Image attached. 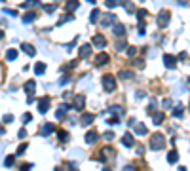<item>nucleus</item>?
I'll use <instances>...</instances> for the list:
<instances>
[{"label": "nucleus", "instance_id": "42", "mask_svg": "<svg viewBox=\"0 0 190 171\" xmlns=\"http://www.w3.org/2000/svg\"><path fill=\"white\" fill-rule=\"evenodd\" d=\"M103 137L107 139V141H112V139H114V133H112V131H107V133L103 135Z\"/></svg>", "mask_w": 190, "mask_h": 171}, {"label": "nucleus", "instance_id": "24", "mask_svg": "<svg viewBox=\"0 0 190 171\" xmlns=\"http://www.w3.org/2000/svg\"><path fill=\"white\" fill-rule=\"evenodd\" d=\"M179 160V154H177V150H171L169 154H167V163H175Z\"/></svg>", "mask_w": 190, "mask_h": 171}, {"label": "nucleus", "instance_id": "34", "mask_svg": "<svg viewBox=\"0 0 190 171\" xmlns=\"http://www.w3.org/2000/svg\"><path fill=\"white\" fill-rule=\"evenodd\" d=\"M173 116H177V118H181L182 116V106H177V109H173Z\"/></svg>", "mask_w": 190, "mask_h": 171}, {"label": "nucleus", "instance_id": "46", "mask_svg": "<svg viewBox=\"0 0 190 171\" xmlns=\"http://www.w3.org/2000/svg\"><path fill=\"white\" fill-rule=\"evenodd\" d=\"M68 80H70V78H68V76H63V78H61V82H59V84H61V86H65V84H67Z\"/></svg>", "mask_w": 190, "mask_h": 171}, {"label": "nucleus", "instance_id": "38", "mask_svg": "<svg viewBox=\"0 0 190 171\" xmlns=\"http://www.w3.org/2000/svg\"><path fill=\"white\" fill-rule=\"evenodd\" d=\"M31 120H32V116H31L29 112H27V114H23V118H21V122H23V124H29Z\"/></svg>", "mask_w": 190, "mask_h": 171}, {"label": "nucleus", "instance_id": "25", "mask_svg": "<svg viewBox=\"0 0 190 171\" xmlns=\"http://www.w3.org/2000/svg\"><path fill=\"white\" fill-rule=\"evenodd\" d=\"M44 70H46V65H44V63H36V65H34V72H36L38 76L44 74Z\"/></svg>", "mask_w": 190, "mask_h": 171}, {"label": "nucleus", "instance_id": "55", "mask_svg": "<svg viewBox=\"0 0 190 171\" xmlns=\"http://www.w3.org/2000/svg\"><path fill=\"white\" fill-rule=\"evenodd\" d=\"M188 82H190V78H188Z\"/></svg>", "mask_w": 190, "mask_h": 171}, {"label": "nucleus", "instance_id": "2", "mask_svg": "<svg viewBox=\"0 0 190 171\" xmlns=\"http://www.w3.org/2000/svg\"><path fill=\"white\" fill-rule=\"evenodd\" d=\"M103 88H105V91H114L116 80H114V76H112V74H105L103 76Z\"/></svg>", "mask_w": 190, "mask_h": 171}, {"label": "nucleus", "instance_id": "12", "mask_svg": "<svg viewBox=\"0 0 190 171\" xmlns=\"http://www.w3.org/2000/svg\"><path fill=\"white\" fill-rule=\"evenodd\" d=\"M84 105H86V97H84V95H76L74 97V109L76 110H82Z\"/></svg>", "mask_w": 190, "mask_h": 171}, {"label": "nucleus", "instance_id": "44", "mask_svg": "<svg viewBox=\"0 0 190 171\" xmlns=\"http://www.w3.org/2000/svg\"><path fill=\"white\" fill-rule=\"evenodd\" d=\"M125 52H128V55H129V57H133V55H135V52H137V49H135V48H131V46H129L128 49H125Z\"/></svg>", "mask_w": 190, "mask_h": 171}, {"label": "nucleus", "instance_id": "19", "mask_svg": "<svg viewBox=\"0 0 190 171\" xmlns=\"http://www.w3.org/2000/svg\"><path fill=\"white\" fill-rule=\"evenodd\" d=\"M53 124H50V122H48V124H44V126H42V129H40V135H50L52 131H53Z\"/></svg>", "mask_w": 190, "mask_h": 171}, {"label": "nucleus", "instance_id": "20", "mask_svg": "<svg viewBox=\"0 0 190 171\" xmlns=\"http://www.w3.org/2000/svg\"><path fill=\"white\" fill-rule=\"evenodd\" d=\"M34 19H36V12H27L23 15V23H32Z\"/></svg>", "mask_w": 190, "mask_h": 171}, {"label": "nucleus", "instance_id": "35", "mask_svg": "<svg viewBox=\"0 0 190 171\" xmlns=\"http://www.w3.org/2000/svg\"><path fill=\"white\" fill-rule=\"evenodd\" d=\"M44 12H46V13H53V12H55V6H53V4H46V6H44Z\"/></svg>", "mask_w": 190, "mask_h": 171}, {"label": "nucleus", "instance_id": "22", "mask_svg": "<svg viewBox=\"0 0 190 171\" xmlns=\"http://www.w3.org/2000/svg\"><path fill=\"white\" fill-rule=\"evenodd\" d=\"M118 76H120L122 80H131V78H133V72H131V70H120V72H118Z\"/></svg>", "mask_w": 190, "mask_h": 171}, {"label": "nucleus", "instance_id": "53", "mask_svg": "<svg viewBox=\"0 0 190 171\" xmlns=\"http://www.w3.org/2000/svg\"><path fill=\"white\" fill-rule=\"evenodd\" d=\"M103 171H110V169H103Z\"/></svg>", "mask_w": 190, "mask_h": 171}, {"label": "nucleus", "instance_id": "27", "mask_svg": "<svg viewBox=\"0 0 190 171\" xmlns=\"http://www.w3.org/2000/svg\"><path fill=\"white\" fill-rule=\"evenodd\" d=\"M70 21H74V15H72V13H68V15L61 17V19L57 21V25H65V23H70Z\"/></svg>", "mask_w": 190, "mask_h": 171}, {"label": "nucleus", "instance_id": "1", "mask_svg": "<svg viewBox=\"0 0 190 171\" xmlns=\"http://www.w3.org/2000/svg\"><path fill=\"white\" fill-rule=\"evenodd\" d=\"M165 146V137L162 133H154L150 137V148L152 150H162Z\"/></svg>", "mask_w": 190, "mask_h": 171}, {"label": "nucleus", "instance_id": "37", "mask_svg": "<svg viewBox=\"0 0 190 171\" xmlns=\"http://www.w3.org/2000/svg\"><path fill=\"white\" fill-rule=\"evenodd\" d=\"M59 139L65 142V141H68L70 137H68V133H67V131H63V129H61V131H59Z\"/></svg>", "mask_w": 190, "mask_h": 171}, {"label": "nucleus", "instance_id": "47", "mask_svg": "<svg viewBox=\"0 0 190 171\" xmlns=\"http://www.w3.org/2000/svg\"><path fill=\"white\" fill-rule=\"evenodd\" d=\"M108 124H110V126H114V124H118V116H114V118H110V120H108Z\"/></svg>", "mask_w": 190, "mask_h": 171}, {"label": "nucleus", "instance_id": "10", "mask_svg": "<svg viewBox=\"0 0 190 171\" xmlns=\"http://www.w3.org/2000/svg\"><path fill=\"white\" fill-rule=\"evenodd\" d=\"M108 61H110V57H108L107 53H105V52H103V53H99V55L95 57V63H97V67H101V65H107Z\"/></svg>", "mask_w": 190, "mask_h": 171}, {"label": "nucleus", "instance_id": "9", "mask_svg": "<svg viewBox=\"0 0 190 171\" xmlns=\"http://www.w3.org/2000/svg\"><path fill=\"white\" fill-rule=\"evenodd\" d=\"M97 139H99V133H97L95 129H91V131L86 133V142H88V145H93Z\"/></svg>", "mask_w": 190, "mask_h": 171}, {"label": "nucleus", "instance_id": "11", "mask_svg": "<svg viewBox=\"0 0 190 171\" xmlns=\"http://www.w3.org/2000/svg\"><path fill=\"white\" fill-rule=\"evenodd\" d=\"M21 52H25L27 55H34L36 53V49H34V46H31V44H27V42H21Z\"/></svg>", "mask_w": 190, "mask_h": 171}, {"label": "nucleus", "instance_id": "15", "mask_svg": "<svg viewBox=\"0 0 190 171\" xmlns=\"http://www.w3.org/2000/svg\"><path fill=\"white\" fill-rule=\"evenodd\" d=\"M78 6H80V2H78V0H68V2L65 4V10L72 13L74 10H78Z\"/></svg>", "mask_w": 190, "mask_h": 171}, {"label": "nucleus", "instance_id": "3", "mask_svg": "<svg viewBox=\"0 0 190 171\" xmlns=\"http://www.w3.org/2000/svg\"><path fill=\"white\" fill-rule=\"evenodd\" d=\"M169 19H171V13L167 10H162L158 13V25L160 27H167V25H169Z\"/></svg>", "mask_w": 190, "mask_h": 171}, {"label": "nucleus", "instance_id": "52", "mask_svg": "<svg viewBox=\"0 0 190 171\" xmlns=\"http://www.w3.org/2000/svg\"><path fill=\"white\" fill-rule=\"evenodd\" d=\"M179 171H186V169H185V167H179Z\"/></svg>", "mask_w": 190, "mask_h": 171}, {"label": "nucleus", "instance_id": "39", "mask_svg": "<svg viewBox=\"0 0 190 171\" xmlns=\"http://www.w3.org/2000/svg\"><path fill=\"white\" fill-rule=\"evenodd\" d=\"M145 31H146V27H145V21H139V34H141V36L145 34Z\"/></svg>", "mask_w": 190, "mask_h": 171}, {"label": "nucleus", "instance_id": "54", "mask_svg": "<svg viewBox=\"0 0 190 171\" xmlns=\"http://www.w3.org/2000/svg\"><path fill=\"white\" fill-rule=\"evenodd\" d=\"M188 109H190V103H188Z\"/></svg>", "mask_w": 190, "mask_h": 171}, {"label": "nucleus", "instance_id": "28", "mask_svg": "<svg viewBox=\"0 0 190 171\" xmlns=\"http://www.w3.org/2000/svg\"><path fill=\"white\" fill-rule=\"evenodd\" d=\"M152 120H154V124H156V126H160L162 122H164V112H160V110H158L156 114H154V118H152Z\"/></svg>", "mask_w": 190, "mask_h": 171}, {"label": "nucleus", "instance_id": "33", "mask_svg": "<svg viewBox=\"0 0 190 171\" xmlns=\"http://www.w3.org/2000/svg\"><path fill=\"white\" fill-rule=\"evenodd\" d=\"M114 48H116V49H128V44H125L124 40H120V42H116Z\"/></svg>", "mask_w": 190, "mask_h": 171}, {"label": "nucleus", "instance_id": "36", "mask_svg": "<svg viewBox=\"0 0 190 171\" xmlns=\"http://www.w3.org/2000/svg\"><path fill=\"white\" fill-rule=\"evenodd\" d=\"M145 17H146V10H137V19L143 21Z\"/></svg>", "mask_w": 190, "mask_h": 171}, {"label": "nucleus", "instance_id": "30", "mask_svg": "<svg viewBox=\"0 0 190 171\" xmlns=\"http://www.w3.org/2000/svg\"><path fill=\"white\" fill-rule=\"evenodd\" d=\"M13 160H15V156L8 154V156L4 158V166H6V167H12V166H13Z\"/></svg>", "mask_w": 190, "mask_h": 171}, {"label": "nucleus", "instance_id": "4", "mask_svg": "<svg viewBox=\"0 0 190 171\" xmlns=\"http://www.w3.org/2000/svg\"><path fill=\"white\" fill-rule=\"evenodd\" d=\"M50 105H52L50 97H40V101H38V112L40 114H46L48 109H50Z\"/></svg>", "mask_w": 190, "mask_h": 171}, {"label": "nucleus", "instance_id": "51", "mask_svg": "<svg viewBox=\"0 0 190 171\" xmlns=\"http://www.w3.org/2000/svg\"><path fill=\"white\" fill-rule=\"evenodd\" d=\"M53 171H63V169H61V167H55V169H53Z\"/></svg>", "mask_w": 190, "mask_h": 171}, {"label": "nucleus", "instance_id": "23", "mask_svg": "<svg viewBox=\"0 0 190 171\" xmlns=\"http://www.w3.org/2000/svg\"><path fill=\"white\" fill-rule=\"evenodd\" d=\"M32 6H40V0H25L21 8H32Z\"/></svg>", "mask_w": 190, "mask_h": 171}, {"label": "nucleus", "instance_id": "18", "mask_svg": "<svg viewBox=\"0 0 190 171\" xmlns=\"http://www.w3.org/2000/svg\"><path fill=\"white\" fill-rule=\"evenodd\" d=\"M70 109V105H67V103H63L61 106H59V109H57V118L59 120H63V118H65V112Z\"/></svg>", "mask_w": 190, "mask_h": 171}, {"label": "nucleus", "instance_id": "43", "mask_svg": "<svg viewBox=\"0 0 190 171\" xmlns=\"http://www.w3.org/2000/svg\"><path fill=\"white\" fill-rule=\"evenodd\" d=\"M10 122H13V116L12 114H6L4 116V124H10Z\"/></svg>", "mask_w": 190, "mask_h": 171}, {"label": "nucleus", "instance_id": "7", "mask_svg": "<svg viewBox=\"0 0 190 171\" xmlns=\"http://www.w3.org/2000/svg\"><path fill=\"white\" fill-rule=\"evenodd\" d=\"M101 19H103V21H101V25H103V27H108V25L114 23V21H118L114 13H107V15H103Z\"/></svg>", "mask_w": 190, "mask_h": 171}, {"label": "nucleus", "instance_id": "50", "mask_svg": "<svg viewBox=\"0 0 190 171\" xmlns=\"http://www.w3.org/2000/svg\"><path fill=\"white\" fill-rule=\"evenodd\" d=\"M31 167H32V166H31V163H29V166H25V167H21V171H29Z\"/></svg>", "mask_w": 190, "mask_h": 171}, {"label": "nucleus", "instance_id": "5", "mask_svg": "<svg viewBox=\"0 0 190 171\" xmlns=\"http://www.w3.org/2000/svg\"><path fill=\"white\" fill-rule=\"evenodd\" d=\"M164 65L167 69H175V65H177V59L171 55V53H164Z\"/></svg>", "mask_w": 190, "mask_h": 171}, {"label": "nucleus", "instance_id": "49", "mask_svg": "<svg viewBox=\"0 0 190 171\" xmlns=\"http://www.w3.org/2000/svg\"><path fill=\"white\" fill-rule=\"evenodd\" d=\"M124 171H135V167H133V166H125Z\"/></svg>", "mask_w": 190, "mask_h": 171}, {"label": "nucleus", "instance_id": "13", "mask_svg": "<svg viewBox=\"0 0 190 171\" xmlns=\"http://www.w3.org/2000/svg\"><path fill=\"white\" fill-rule=\"evenodd\" d=\"M78 55H80V57H84V59H86V57H89V55H91V46H89V44H84V46H80V49H78Z\"/></svg>", "mask_w": 190, "mask_h": 171}, {"label": "nucleus", "instance_id": "40", "mask_svg": "<svg viewBox=\"0 0 190 171\" xmlns=\"http://www.w3.org/2000/svg\"><path fill=\"white\" fill-rule=\"evenodd\" d=\"M110 112H112V114H116V116H120V114H122V106H112Z\"/></svg>", "mask_w": 190, "mask_h": 171}, {"label": "nucleus", "instance_id": "31", "mask_svg": "<svg viewBox=\"0 0 190 171\" xmlns=\"http://www.w3.org/2000/svg\"><path fill=\"white\" fill-rule=\"evenodd\" d=\"M124 8H125L128 13H135V4L133 2H124Z\"/></svg>", "mask_w": 190, "mask_h": 171}, {"label": "nucleus", "instance_id": "6", "mask_svg": "<svg viewBox=\"0 0 190 171\" xmlns=\"http://www.w3.org/2000/svg\"><path fill=\"white\" fill-rule=\"evenodd\" d=\"M91 44H93L95 48H105L107 46V40L103 38V34H95V36L91 38Z\"/></svg>", "mask_w": 190, "mask_h": 171}, {"label": "nucleus", "instance_id": "41", "mask_svg": "<svg viewBox=\"0 0 190 171\" xmlns=\"http://www.w3.org/2000/svg\"><path fill=\"white\" fill-rule=\"evenodd\" d=\"M25 150H27V145L23 142V145H19V146H17V156H21V154H23Z\"/></svg>", "mask_w": 190, "mask_h": 171}, {"label": "nucleus", "instance_id": "32", "mask_svg": "<svg viewBox=\"0 0 190 171\" xmlns=\"http://www.w3.org/2000/svg\"><path fill=\"white\" fill-rule=\"evenodd\" d=\"M99 17H101L99 10H93V12H91V15H89V21H91V23H97V19H99Z\"/></svg>", "mask_w": 190, "mask_h": 171}, {"label": "nucleus", "instance_id": "45", "mask_svg": "<svg viewBox=\"0 0 190 171\" xmlns=\"http://www.w3.org/2000/svg\"><path fill=\"white\" fill-rule=\"evenodd\" d=\"M143 65H145V61H141V59H137V61H135V67H137V69H145Z\"/></svg>", "mask_w": 190, "mask_h": 171}, {"label": "nucleus", "instance_id": "8", "mask_svg": "<svg viewBox=\"0 0 190 171\" xmlns=\"http://www.w3.org/2000/svg\"><path fill=\"white\" fill-rule=\"evenodd\" d=\"M112 32H114V36H124V34H125L124 23H114V27H112Z\"/></svg>", "mask_w": 190, "mask_h": 171}, {"label": "nucleus", "instance_id": "14", "mask_svg": "<svg viewBox=\"0 0 190 171\" xmlns=\"http://www.w3.org/2000/svg\"><path fill=\"white\" fill-rule=\"evenodd\" d=\"M93 120H95V114H89V112H86V114L82 116V120H80V122H82V126H84V127H88L91 122H93Z\"/></svg>", "mask_w": 190, "mask_h": 171}, {"label": "nucleus", "instance_id": "26", "mask_svg": "<svg viewBox=\"0 0 190 171\" xmlns=\"http://www.w3.org/2000/svg\"><path fill=\"white\" fill-rule=\"evenodd\" d=\"M135 133L137 135H146V126L145 124H135Z\"/></svg>", "mask_w": 190, "mask_h": 171}, {"label": "nucleus", "instance_id": "16", "mask_svg": "<svg viewBox=\"0 0 190 171\" xmlns=\"http://www.w3.org/2000/svg\"><path fill=\"white\" fill-rule=\"evenodd\" d=\"M34 89H36V84H34L32 80H27V84H25V91H27V95H29V97H32Z\"/></svg>", "mask_w": 190, "mask_h": 171}, {"label": "nucleus", "instance_id": "48", "mask_svg": "<svg viewBox=\"0 0 190 171\" xmlns=\"http://www.w3.org/2000/svg\"><path fill=\"white\" fill-rule=\"evenodd\" d=\"M17 135H19L21 139H25V137H27V131H25V129H19V133H17Z\"/></svg>", "mask_w": 190, "mask_h": 171}, {"label": "nucleus", "instance_id": "29", "mask_svg": "<svg viewBox=\"0 0 190 171\" xmlns=\"http://www.w3.org/2000/svg\"><path fill=\"white\" fill-rule=\"evenodd\" d=\"M6 59H8V61H15V59H17V52H15V49H8Z\"/></svg>", "mask_w": 190, "mask_h": 171}, {"label": "nucleus", "instance_id": "21", "mask_svg": "<svg viewBox=\"0 0 190 171\" xmlns=\"http://www.w3.org/2000/svg\"><path fill=\"white\" fill-rule=\"evenodd\" d=\"M120 4H122V0H105V6H107L108 10L116 8V6H120Z\"/></svg>", "mask_w": 190, "mask_h": 171}, {"label": "nucleus", "instance_id": "17", "mask_svg": "<svg viewBox=\"0 0 190 171\" xmlns=\"http://www.w3.org/2000/svg\"><path fill=\"white\" fill-rule=\"evenodd\" d=\"M122 142H124V146H133V145H135V139H133L131 133H125L122 137Z\"/></svg>", "mask_w": 190, "mask_h": 171}]
</instances>
